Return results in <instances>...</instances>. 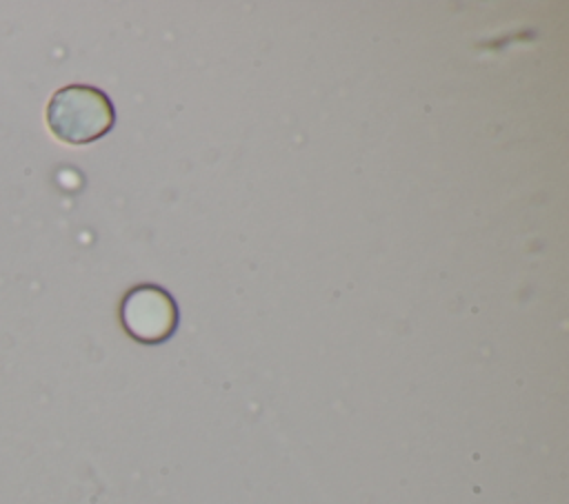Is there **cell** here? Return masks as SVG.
Masks as SVG:
<instances>
[{
    "instance_id": "obj_1",
    "label": "cell",
    "mask_w": 569,
    "mask_h": 504,
    "mask_svg": "<svg viewBox=\"0 0 569 504\" xmlns=\"http://www.w3.org/2000/svg\"><path fill=\"white\" fill-rule=\"evenodd\" d=\"M116 111L109 95L89 84L58 89L47 107L51 133L67 144H87L111 131Z\"/></svg>"
},
{
    "instance_id": "obj_2",
    "label": "cell",
    "mask_w": 569,
    "mask_h": 504,
    "mask_svg": "<svg viewBox=\"0 0 569 504\" xmlns=\"http://www.w3.org/2000/svg\"><path fill=\"white\" fill-rule=\"evenodd\" d=\"M120 322L136 342L160 344L169 340L178 326V306L164 289L140 284L129 289L122 298Z\"/></svg>"
}]
</instances>
